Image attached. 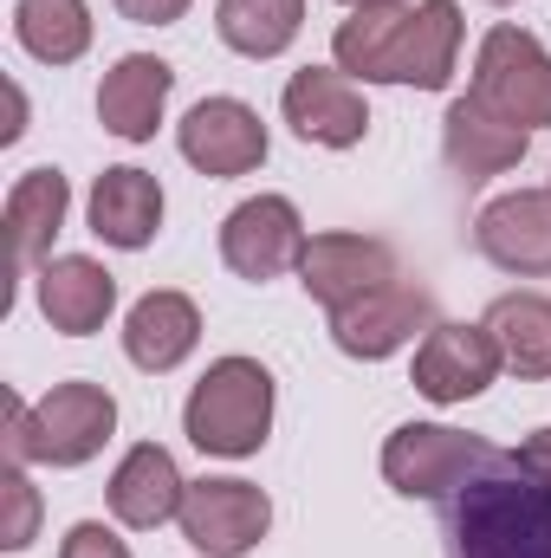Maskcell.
I'll use <instances>...</instances> for the list:
<instances>
[{
  "instance_id": "cell-1",
  "label": "cell",
  "mask_w": 551,
  "mask_h": 558,
  "mask_svg": "<svg viewBox=\"0 0 551 558\" xmlns=\"http://www.w3.org/2000/svg\"><path fill=\"white\" fill-rule=\"evenodd\" d=\"M454 558H551V494L513 461L487 454V474L448 500Z\"/></svg>"
},
{
  "instance_id": "cell-2",
  "label": "cell",
  "mask_w": 551,
  "mask_h": 558,
  "mask_svg": "<svg viewBox=\"0 0 551 558\" xmlns=\"http://www.w3.org/2000/svg\"><path fill=\"white\" fill-rule=\"evenodd\" d=\"M118 435V397L105 384H52L33 410L7 390V468H85Z\"/></svg>"
},
{
  "instance_id": "cell-3",
  "label": "cell",
  "mask_w": 551,
  "mask_h": 558,
  "mask_svg": "<svg viewBox=\"0 0 551 558\" xmlns=\"http://www.w3.org/2000/svg\"><path fill=\"white\" fill-rule=\"evenodd\" d=\"M182 428H188V441L201 454H221V461L260 454V441L273 435V377H267V364H254V357L208 364V377L188 390Z\"/></svg>"
},
{
  "instance_id": "cell-4",
  "label": "cell",
  "mask_w": 551,
  "mask_h": 558,
  "mask_svg": "<svg viewBox=\"0 0 551 558\" xmlns=\"http://www.w3.org/2000/svg\"><path fill=\"white\" fill-rule=\"evenodd\" d=\"M474 98L519 131H551V52L526 26H493L474 52Z\"/></svg>"
},
{
  "instance_id": "cell-5",
  "label": "cell",
  "mask_w": 551,
  "mask_h": 558,
  "mask_svg": "<svg viewBox=\"0 0 551 558\" xmlns=\"http://www.w3.org/2000/svg\"><path fill=\"white\" fill-rule=\"evenodd\" d=\"M474 468H487V448L461 428H441V422H403L383 441V481L409 500H441V494L467 487Z\"/></svg>"
},
{
  "instance_id": "cell-6",
  "label": "cell",
  "mask_w": 551,
  "mask_h": 558,
  "mask_svg": "<svg viewBox=\"0 0 551 558\" xmlns=\"http://www.w3.org/2000/svg\"><path fill=\"white\" fill-rule=\"evenodd\" d=\"M273 526V500L254 481H188L182 539L201 558H247Z\"/></svg>"
},
{
  "instance_id": "cell-7",
  "label": "cell",
  "mask_w": 551,
  "mask_h": 558,
  "mask_svg": "<svg viewBox=\"0 0 551 558\" xmlns=\"http://www.w3.org/2000/svg\"><path fill=\"white\" fill-rule=\"evenodd\" d=\"M305 241L311 234H305V221H298V208L285 195H254V202H241L221 221V260H228V274L254 279V286L279 279L285 267H298Z\"/></svg>"
},
{
  "instance_id": "cell-8",
  "label": "cell",
  "mask_w": 551,
  "mask_h": 558,
  "mask_svg": "<svg viewBox=\"0 0 551 558\" xmlns=\"http://www.w3.org/2000/svg\"><path fill=\"white\" fill-rule=\"evenodd\" d=\"M428 318H434V299H428L421 286H409V279H390V286L364 292L357 305L331 312V338H338L344 357L377 364V357H396Z\"/></svg>"
},
{
  "instance_id": "cell-9",
  "label": "cell",
  "mask_w": 551,
  "mask_h": 558,
  "mask_svg": "<svg viewBox=\"0 0 551 558\" xmlns=\"http://www.w3.org/2000/svg\"><path fill=\"white\" fill-rule=\"evenodd\" d=\"M279 111H285L292 137L318 143V149H351V143H364V131H370V105H364L357 78L325 72V65L292 72V85H285Z\"/></svg>"
},
{
  "instance_id": "cell-10",
  "label": "cell",
  "mask_w": 551,
  "mask_h": 558,
  "mask_svg": "<svg viewBox=\"0 0 551 558\" xmlns=\"http://www.w3.org/2000/svg\"><path fill=\"white\" fill-rule=\"evenodd\" d=\"M474 247L519 279H546L551 274V189H513L500 202L480 208L474 221Z\"/></svg>"
},
{
  "instance_id": "cell-11",
  "label": "cell",
  "mask_w": 551,
  "mask_h": 558,
  "mask_svg": "<svg viewBox=\"0 0 551 558\" xmlns=\"http://www.w3.org/2000/svg\"><path fill=\"white\" fill-rule=\"evenodd\" d=\"M500 344L487 325H428L421 351H415V390L428 403H467L500 377Z\"/></svg>"
},
{
  "instance_id": "cell-12",
  "label": "cell",
  "mask_w": 551,
  "mask_h": 558,
  "mask_svg": "<svg viewBox=\"0 0 551 558\" xmlns=\"http://www.w3.org/2000/svg\"><path fill=\"white\" fill-rule=\"evenodd\" d=\"M182 156L201 169V175H254L267 162V124L254 105L241 98H201L188 118H182Z\"/></svg>"
},
{
  "instance_id": "cell-13",
  "label": "cell",
  "mask_w": 551,
  "mask_h": 558,
  "mask_svg": "<svg viewBox=\"0 0 551 558\" xmlns=\"http://www.w3.org/2000/svg\"><path fill=\"white\" fill-rule=\"evenodd\" d=\"M390 279H396V254L383 241H364V234H311L305 254H298V286L325 312H344V305H357L364 292H377Z\"/></svg>"
},
{
  "instance_id": "cell-14",
  "label": "cell",
  "mask_w": 551,
  "mask_h": 558,
  "mask_svg": "<svg viewBox=\"0 0 551 558\" xmlns=\"http://www.w3.org/2000/svg\"><path fill=\"white\" fill-rule=\"evenodd\" d=\"M526 143H532V131L506 124V118H500L493 105H480L474 92L454 98L448 118H441V156H448V169L467 175V182H487V175L519 169V162H526Z\"/></svg>"
},
{
  "instance_id": "cell-15",
  "label": "cell",
  "mask_w": 551,
  "mask_h": 558,
  "mask_svg": "<svg viewBox=\"0 0 551 558\" xmlns=\"http://www.w3.org/2000/svg\"><path fill=\"white\" fill-rule=\"evenodd\" d=\"M403 33H409V7L403 0H357L338 20V33H331V59L357 85H396Z\"/></svg>"
},
{
  "instance_id": "cell-16",
  "label": "cell",
  "mask_w": 551,
  "mask_h": 558,
  "mask_svg": "<svg viewBox=\"0 0 551 558\" xmlns=\"http://www.w3.org/2000/svg\"><path fill=\"white\" fill-rule=\"evenodd\" d=\"M169 92H175V72L156 52H124L98 85V124L124 143H149L156 124H162Z\"/></svg>"
},
{
  "instance_id": "cell-17",
  "label": "cell",
  "mask_w": 551,
  "mask_h": 558,
  "mask_svg": "<svg viewBox=\"0 0 551 558\" xmlns=\"http://www.w3.org/2000/svg\"><path fill=\"white\" fill-rule=\"evenodd\" d=\"M33 279H39L46 325L65 331V338H91L111 318V305H118V279L105 274L98 260H85V254H52Z\"/></svg>"
},
{
  "instance_id": "cell-18",
  "label": "cell",
  "mask_w": 551,
  "mask_h": 558,
  "mask_svg": "<svg viewBox=\"0 0 551 558\" xmlns=\"http://www.w3.org/2000/svg\"><path fill=\"white\" fill-rule=\"evenodd\" d=\"M182 500H188V481H182L175 454L156 441H137L111 474V513L137 533L162 526V520H182Z\"/></svg>"
},
{
  "instance_id": "cell-19",
  "label": "cell",
  "mask_w": 551,
  "mask_h": 558,
  "mask_svg": "<svg viewBox=\"0 0 551 558\" xmlns=\"http://www.w3.org/2000/svg\"><path fill=\"white\" fill-rule=\"evenodd\" d=\"M156 228H162V182L149 175V169H105L98 182H91V234L105 241V247H124V254H137L156 241Z\"/></svg>"
},
{
  "instance_id": "cell-20",
  "label": "cell",
  "mask_w": 551,
  "mask_h": 558,
  "mask_svg": "<svg viewBox=\"0 0 551 558\" xmlns=\"http://www.w3.org/2000/svg\"><path fill=\"white\" fill-rule=\"evenodd\" d=\"M195 344H201V312H195L188 292H143L131 305V318H124V351L149 377L175 371Z\"/></svg>"
},
{
  "instance_id": "cell-21",
  "label": "cell",
  "mask_w": 551,
  "mask_h": 558,
  "mask_svg": "<svg viewBox=\"0 0 551 558\" xmlns=\"http://www.w3.org/2000/svg\"><path fill=\"white\" fill-rule=\"evenodd\" d=\"M72 189L59 169H26L7 189V241H13V267H46L52 260V234L65 228Z\"/></svg>"
},
{
  "instance_id": "cell-22",
  "label": "cell",
  "mask_w": 551,
  "mask_h": 558,
  "mask_svg": "<svg viewBox=\"0 0 551 558\" xmlns=\"http://www.w3.org/2000/svg\"><path fill=\"white\" fill-rule=\"evenodd\" d=\"M454 52H461V7H454V0H421V7H409L396 85L441 92V85L454 78Z\"/></svg>"
},
{
  "instance_id": "cell-23",
  "label": "cell",
  "mask_w": 551,
  "mask_h": 558,
  "mask_svg": "<svg viewBox=\"0 0 551 558\" xmlns=\"http://www.w3.org/2000/svg\"><path fill=\"white\" fill-rule=\"evenodd\" d=\"M480 325L493 331L506 371H519V377H551V299L546 292H506V299L487 305Z\"/></svg>"
},
{
  "instance_id": "cell-24",
  "label": "cell",
  "mask_w": 551,
  "mask_h": 558,
  "mask_svg": "<svg viewBox=\"0 0 551 558\" xmlns=\"http://www.w3.org/2000/svg\"><path fill=\"white\" fill-rule=\"evenodd\" d=\"M13 39L39 65H72L91 46V7L85 0H20L13 7Z\"/></svg>"
},
{
  "instance_id": "cell-25",
  "label": "cell",
  "mask_w": 551,
  "mask_h": 558,
  "mask_svg": "<svg viewBox=\"0 0 551 558\" xmlns=\"http://www.w3.org/2000/svg\"><path fill=\"white\" fill-rule=\"evenodd\" d=\"M305 26V0H221L215 7V33L241 52V59H279Z\"/></svg>"
},
{
  "instance_id": "cell-26",
  "label": "cell",
  "mask_w": 551,
  "mask_h": 558,
  "mask_svg": "<svg viewBox=\"0 0 551 558\" xmlns=\"http://www.w3.org/2000/svg\"><path fill=\"white\" fill-rule=\"evenodd\" d=\"M0 494H7L0 546H7V553H26L33 533H39V494H33V481H26V468H7V474H0Z\"/></svg>"
},
{
  "instance_id": "cell-27",
  "label": "cell",
  "mask_w": 551,
  "mask_h": 558,
  "mask_svg": "<svg viewBox=\"0 0 551 558\" xmlns=\"http://www.w3.org/2000/svg\"><path fill=\"white\" fill-rule=\"evenodd\" d=\"M59 558H131V546H124V539H118L105 520H78V526L65 533Z\"/></svg>"
},
{
  "instance_id": "cell-28",
  "label": "cell",
  "mask_w": 551,
  "mask_h": 558,
  "mask_svg": "<svg viewBox=\"0 0 551 558\" xmlns=\"http://www.w3.org/2000/svg\"><path fill=\"white\" fill-rule=\"evenodd\" d=\"M124 20H137V26H175L182 13H188V0H111Z\"/></svg>"
},
{
  "instance_id": "cell-29",
  "label": "cell",
  "mask_w": 551,
  "mask_h": 558,
  "mask_svg": "<svg viewBox=\"0 0 551 558\" xmlns=\"http://www.w3.org/2000/svg\"><path fill=\"white\" fill-rule=\"evenodd\" d=\"M513 461H519V468H526V474H532V481H539V487L551 494V428H539V435H526Z\"/></svg>"
},
{
  "instance_id": "cell-30",
  "label": "cell",
  "mask_w": 551,
  "mask_h": 558,
  "mask_svg": "<svg viewBox=\"0 0 551 558\" xmlns=\"http://www.w3.org/2000/svg\"><path fill=\"white\" fill-rule=\"evenodd\" d=\"M493 7H513V0H493Z\"/></svg>"
},
{
  "instance_id": "cell-31",
  "label": "cell",
  "mask_w": 551,
  "mask_h": 558,
  "mask_svg": "<svg viewBox=\"0 0 551 558\" xmlns=\"http://www.w3.org/2000/svg\"><path fill=\"white\" fill-rule=\"evenodd\" d=\"M351 7H357V0H351Z\"/></svg>"
}]
</instances>
